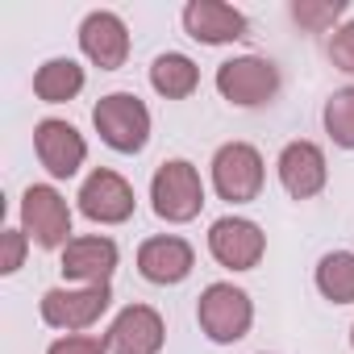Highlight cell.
I'll return each mask as SVG.
<instances>
[{"instance_id":"1","label":"cell","mask_w":354,"mask_h":354,"mask_svg":"<svg viewBox=\"0 0 354 354\" xmlns=\"http://www.w3.org/2000/svg\"><path fill=\"white\" fill-rule=\"evenodd\" d=\"M150 201L154 213L162 221H192L205 205V184H201V171L184 158H171L154 171V184H150Z\"/></svg>"},{"instance_id":"2","label":"cell","mask_w":354,"mask_h":354,"mask_svg":"<svg viewBox=\"0 0 354 354\" xmlns=\"http://www.w3.org/2000/svg\"><path fill=\"white\" fill-rule=\"evenodd\" d=\"M92 121H96V133L121 154L142 150L146 138H150V113H146V104L133 92H109L92 109Z\"/></svg>"},{"instance_id":"3","label":"cell","mask_w":354,"mask_h":354,"mask_svg":"<svg viewBox=\"0 0 354 354\" xmlns=\"http://www.w3.org/2000/svg\"><path fill=\"white\" fill-rule=\"evenodd\" d=\"M196 321H201V329L213 337V342H238V337H246V329H250V321H254V304H250V296L242 292V288H234V283H209L205 288V296H201V304H196Z\"/></svg>"},{"instance_id":"4","label":"cell","mask_w":354,"mask_h":354,"mask_svg":"<svg viewBox=\"0 0 354 354\" xmlns=\"http://www.w3.org/2000/svg\"><path fill=\"white\" fill-rule=\"evenodd\" d=\"M21 230H26V238H34L42 250H55V246H67L71 238V209H67V201L55 192V188H46V184H34V188H26V196H21Z\"/></svg>"},{"instance_id":"5","label":"cell","mask_w":354,"mask_h":354,"mask_svg":"<svg viewBox=\"0 0 354 354\" xmlns=\"http://www.w3.org/2000/svg\"><path fill=\"white\" fill-rule=\"evenodd\" d=\"M213 184L221 192V201L246 205L263 192V158L254 146L246 142H230L213 154Z\"/></svg>"},{"instance_id":"6","label":"cell","mask_w":354,"mask_h":354,"mask_svg":"<svg viewBox=\"0 0 354 354\" xmlns=\"http://www.w3.org/2000/svg\"><path fill=\"white\" fill-rule=\"evenodd\" d=\"M217 92L230 100V104H242V109H254V104H267L275 92H279V71L275 63L267 59H230L217 67Z\"/></svg>"},{"instance_id":"7","label":"cell","mask_w":354,"mask_h":354,"mask_svg":"<svg viewBox=\"0 0 354 354\" xmlns=\"http://www.w3.org/2000/svg\"><path fill=\"white\" fill-rule=\"evenodd\" d=\"M113 292L109 283H92V288H50L42 296V321L50 329H88L100 321V313L109 308Z\"/></svg>"},{"instance_id":"8","label":"cell","mask_w":354,"mask_h":354,"mask_svg":"<svg viewBox=\"0 0 354 354\" xmlns=\"http://www.w3.org/2000/svg\"><path fill=\"white\" fill-rule=\"evenodd\" d=\"M263 246H267L263 230H259L254 221H246V217H221V221H213V230H209V250H213V259H217L221 267H230V271H250V267H259Z\"/></svg>"},{"instance_id":"9","label":"cell","mask_w":354,"mask_h":354,"mask_svg":"<svg viewBox=\"0 0 354 354\" xmlns=\"http://www.w3.org/2000/svg\"><path fill=\"white\" fill-rule=\"evenodd\" d=\"M80 209L88 221L100 225H121L133 217V188L121 180L117 171H92L80 188Z\"/></svg>"},{"instance_id":"10","label":"cell","mask_w":354,"mask_h":354,"mask_svg":"<svg viewBox=\"0 0 354 354\" xmlns=\"http://www.w3.org/2000/svg\"><path fill=\"white\" fill-rule=\"evenodd\" d=\"M34 146H38L42 167L55 175V180H71V175L84 167V158H88L84 133H80L75 125H67V121H55V117H50V121H38Z\"/></svg>"},{"instance_id":"11","label":"cell","mask_w":354,"mask_h":354,"mask_svg":"<svg viewBox=\"0 0 354 354\" xmlns=\"http://www.w3.org/2000/svg\"><path fill=\"white\" fill-rule=\"evenodd\" d=\"M80 46H84V55H88L100 71H117V67L125 63V55H129L125 21H121L117 13H104V9L88 13L84 26H80Z\"/></svg>"},{"instance_id":"12","label":"cell","mask_w":354,"mask_h":354,"mask_svg":"<svg viewBox=\"0 0 354 354\" xmlns=\"http://www.w3.org/2000/svg\"><path fill=\"white\" fill-rule=\"evenodd\" d=\"M109 354H158L162 350V317L150 304H129L109 325Z\"/></svg>"},{"instance_id":"13","label":"cell","mask_w":354,"mask_h":354,"mask_svg":"<svg viewBox=\"0 0 354 354\" xmlns=\"http://www.w3.org/2000/svg\"><path fill=\"white\" fill-rule=\"evenodd\" d=\"M184 30L205 46H221L246 34V17L234 5H221V0H192L184 9Z\"/></svg>"},{"instance_id":"14","label":"cell","mask_w":354,"mask_h":354,"mask_svg":"<svg viewBox=\"0 0 354 354\" xmlns=\"http://www.w3.org/2000/svg\"><path fill=\"white\" fill-rule=\"evenodd\" d=\"M279 180L288 188V196L308 201L325 188V154L317 142H288L279 154Z\"/></svg>"},{"instance_id":"15","label":"cell","mask_w":354,"mask_h":354,"mask_svg":"<svg viewBox=\"0 0 354 354\" xmlns=\"http://www.w3.org/2000/svg\"><path fill=\"white\" fill-rule=\"evenodd\" d=\"M192 263H196V254L184 238H150L138 250V271L150 283H180V279H188Z\"/></svg>"},{"instance_id":"16","label":"cell","mask_w":354,"mask_h":354,"mask_svg":"<svg viewBox=\"0 0 354 354\" xmlns=\"http://www.w3.org/2000/svg\"><path fill=\"white\" fill-rule=\"evenodd\" d=\"M117 271V246L109 238H71L63 246V275L67 279H84L92 283H109V275Z\"/></svg>"},{"instance_id":"17","label":"cell","mask_w":354,"mask_h":354,"mask_svg":"<svg viewBox=\"0 0 354 354\" xmlns=\"http://www.w3.org/2000/svg\"><path fill=\"white\" fill-rule=\"evenodd\" d=\"M34 92H38V100H46V104H67V100H75V96L84 92V67H80L75 59H50V63H42L38 75H34Z\"/></svg>"},{"instance_id":"18","label":"cell","mask_w":354,"mask_h":354,"mask_svg":"<svg viewBox=\"0 0 354 354\" xmlns=\"http://www.w3.org/2000/svg\"><path fill=\"white\" fill-rule=\"evenodd\" d=\"M150 84H154V92L167 96V100H184V96L196 92L201 71H196V63H192L188 55H158L154 67H150Z\"/></svg>"},{"instance_id":"19","label":"cell","mask_w":354,"mask_h":354,"mask_svg":"<svg viewBox=\"0 0 354 354\" xmlns=\"http://www.w3.org/2000/svg\"><path fill=\"white\" fill-rule=\"evenodd\" d=\"M317 288L333 304H354V254L350 250L325 254L321 267H317Z\"/></svg>"},{"instance_id":"20","label":"cell","mask_w":354,"mask_h":354,"mask_svg":"<svg viewBox=\"0 0 354 354\" xmlns=\"http://www.w3.org/2000/svg\"><path fill=\"white\" fill-rule=\"evenodd\" d=\"M325 129L337 146L354 150V88H342L325 104Z\"/></svg>"},{"instance_id":"21","label":"cell","mask_w":354,"mask_h":354,"mask_svg":"<svg viewBox=\"0 0 354 354\" xmlns=\"http://www.w3.org/2000/svg\"><path fill=\"white\" fill-rule=\"evenodd\" d=\"M346 13V5L342 0H296L292 5V17H296V26L300 30H313V34H321V30H329L337 17Z\"/></svg>"},{"instance_id":"22","label":"cell","mask_w":354,"mask_h":354,"mask_svg":"<svg viewBox=\"0 0 354 354\" xmlns=\"http://www.w3.org/2000/svg\"><path fill=\"white\" fill-rule=\"evenodd\" d=\"M26 230H5V250H0V275H13L26 259Z\"/></svg>"},{"instance_id":"23","label":"cell","mask_w":354,"mask_h":354,"mask_svg":"<svg viewBox=\"0 0 354 354\" xmlns=\"http://www.w3.org/2000/svg\"><path fill=\"white\" fill-rule=\"evenodd\" d=\"M329 59H333V67H342V71L354 75V21L342 26V30L333 34V42H329Z\"/></svg>"},{"instance_id":"24","label":"cell","mask_w":354,"mask_h":354,"mask_svg":"<svg viewBox=\"0 0 354 354\" xmlns=\"http://www.w3.org/2000/svg\"><path fill=\"white\" fill-rule=\"evenodd\" d=\"M46 354H109V342H100V337H84V333H75V337H59Z\"/></svg>"},{"instance_id":"25","label":"cell","mask_w":354,"mask_h":354,"mask_svg":"<svg viewBox=\"0 0 354 354\" xmlns=\"http://www.w3.org/2000/svg\"><path fill=\"white\" fill-rule=\"evenodd\" d=\"M350 342H354V333H350Z\"/></svg>"}]
</instances>
